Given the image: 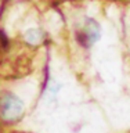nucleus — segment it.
<instances>
[{
  "label": "nucleus",
  "instance_id": "nucleus-1",
  "mask_svg": "<svg viewBox=\"0 0 130 133\" xmlns=\"http://www.w3.org/2000/svg\"><path fill=\"white\" fill-rule=\"evenodd\" d=\"M24 114V104L15 94L0 93V118L6 122H17Z\"/></svg>",
  "mask_w": 130,
  "mask_h": 133
},
{
  "label": "nucleus",
  "instance_id": "nucleus-2",
  "mask_svg": "<svg viewBox=\"0 0 130 133\" xmlns=\"http://www.w3.org/2000/svg\"><path fill=\"white\" fill-rule=\"evenodd\" d=\"M100 37V26L93 19H87L85 26L78 35L79 42L83 46H91Z\"/></svg>",
  "mask_w": 130,
  "mask_h": 133
},
{
  "label": "nucleus",
  "instance_id": "nucleus-3",
  "mask_svg": "<svg viewBox=\"0 0 130 133\" xmlns=\"http://www.w3.org/2000/svg\"><path fill=\"white\" fill-rule=\"evenodd\" d=\"M26 37H28V42H31V43H36L39 39H42V33L33 31V32H29Z\"/></svg>",
  "mask_w": 130,
  "mask_h": 133
}]
</instances>
